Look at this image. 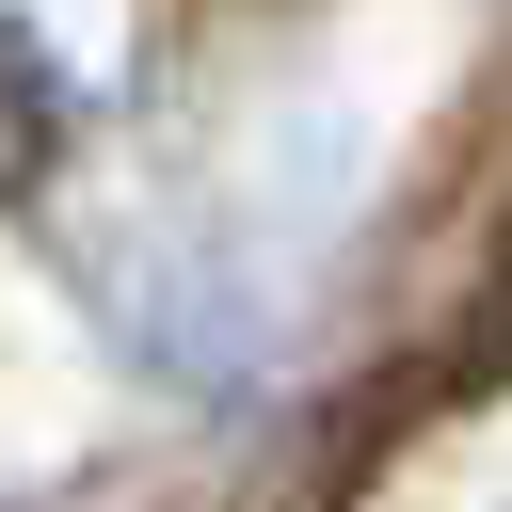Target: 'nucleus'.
Here are the masks:
<instances>
[{"label": "nucleus", "mask_w": 512, "mask_h": 512, "mask_svg": "<svg viewBox=\"0 0 512 512\" xmlns=\"http://www.w3.org/2000/svg\"><path fill=\"white\" fill-rule=\"evenodd\" d=\"M48 144H64V80H48V48L0 16V208L48 176Z\"/></svg>", "instance_id": "obj_1"}]
</instances>
